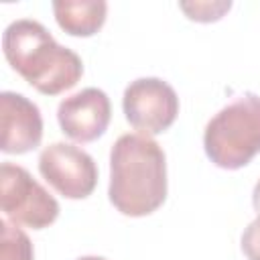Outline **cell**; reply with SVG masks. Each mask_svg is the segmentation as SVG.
Instances as JSON below:
<instances>
[{
	"label": "cell",
	"mask_w": 260,
	"mask_h": 260,
	"mask_svg": "<svg viewBox=\"0 0 260 260\" xmlns=\"http://www.w3.org/2000/svg\"><path fill=\"white\" fill-rule=\"evenodd\" d=\"M0 150L6 154H24L41 144L43 118L35 102L16 91L0 93Z\"/></svg>",
	"instance_id": "cell-8"
},
{
	"label": "cell",
	"mask_w": 260,
	"mask_h": 260,
	"mask_svg": "<svg viewBox=\"0 0 260 260\" xmlns=\"http://www.w3.org/2000/svg\"><path fill=\"white\" fill-rule=\"evenodd\" d=\"M203 148L219 169L246 167L260 152V95L248 91L221 108L205 126Z\"/></svg>",
	"instance_id": "cell-3"
},
{
	"label": "cell",
	"mask_w": 260,
	"mask_h": 260,
	"mask_svg": "<svg viewBox=\"0 0 260 260\" xmlns=\"http://www.w3.org/2000/svg\"><path fill=\"white\" fill-rule=\"evenodd\" d=\"M179 6L191 20L213 22V20H219L232 8V2L230 0L228 2H181Z\"/></svg>",
	"instance_id": "cell-11"
},
{
	"label": "cell",
	"mask_w": 260,
	"mask_h": 260,
	"mask_svg": "<svg viewBox=\"0 0 260 260\" xmlns=\"http://www.w3.org/2000/svg\"><path fill=\"white\" fill-rule=\"evenodd\" d=\"M110 203L124 215L144 217L167 199V156L144 134H122L110 150Z\"/></svg>",
	"instance_id": "cell-1"
},
{
	"label": "cell",
	"mask_w": 260,
	"mask_h": 260,
	"mask_svg": "<svg viewBox=\"0 0 260 260\" xmlns=\"http://www.w3.org/2000/svg\"><path fill=\"white\" fill-rule=\"evenodd\" d=\"M252 205L260 215V179H258V183L254 185V191H252Z\"/></svg>",
	"instance_id": "cell-13"
},
{
	"label": "cell",
	"mask_w": 260,
	"mask_h": 260,
	"mask_svg": "<svg viewBox=\"0 0 260 260\" xmlns=\"http://www.w3.org/2000/svg\"><path fill=\"white\" fill-rule=\"evenodd\" d=\"M2 51L10 67L45 95L71 89L83 75L81 57L32 18H18L4 28Z\"/></svg>",
	"instance_id": "cell-2"
},
{
	"label": "cell",
	"mask_w": 260,
	"mask_h": 260,
	"mask_svg": "<svg viewBox=\"0 0 260 260\" xmlns=\"http://www.w3.org/2000/svg\"><path fill=\"white\" fill-rule=\"evenodd\" d=\"M53 14L67 35L91 37L104 26L108 4L104 0H55Z\"/></svg>",
	"instance_id": "cell-9"
},
{
	"label": "cell",
	"mask_w": 260,
	"mask_h": 260,
	"mask_svg": "<svg viewBox=\"0 0 260 260\" xmlns=\"http://www.w3.org/2000/svg\"><path fill=\"white\" fill-rule=\"evenodd\" d=\"M43 179L67 199H85L98 185L95 160L79 146L53 142L39 156Z\"/></svg>",
	"instance_id": "cell-6"
},
{
	"label": "cell",
	"mask_w": 260,
	"mask_h": 260,
	"mask_svg": "<svg viewBox=\"0 0 260 260\" xmlns=\"http://www.w3.org/2000/svg\"><path fill=\"white\" fill-rule=\"evenodd\" d=\"M242 252L248 260H260V215L242 234Z\"/></svg>",
	"instance_id": "cell-12"
},
{
	"label": "cell",
	"mask_w": 260,
	"mask_h": 260,
	"mask_svg": "<svg viewBox=\"0 0 260 260\" xmlns=\"http://www.w3.org/2000/svg\"><path fill=\"white\" fill-rule=\"evenodd\" d=\"M77 260H108V258H104V256H81Z\"/></svg>",
	"instance_id": "cell-14"
},
{
	"label": "cell",
	"mask_w": 260,
	"mask_h": 260,
	"mask_svg": "<svg viewBox=\"0 0 260 260\" xmlns=\"http://www.w3.org/2000/svg\"><path fill=\"white\" fill-rule=\"evenodd\" d=\"M0 207L16 225L43 230L59 215L57 199L24 169L12 162L0 167Z\"/></svg>",
	"instance_id": "cell-4"
},
{
	"label": "cell",
	"mask_w": 260,
	"mask_h": 260,
	"mask_svg": "<svg viewBox=\"0 0 260 260\" xmlns=\"http://www.w3.org/2000/svg\"><path fill=\"white\" fill-rule=\"evenodd\" d=\"M0 234V260H32V244L16 223L2 219Z\"/></svg>",
	"instance_id": "cell-10"
},
{
	"label": "cell",
	"mask_w": 260,
	"mask_h": 260,
	"mask_svg": "<svg viewBox=\"0 0 260 260\" xmlns=\"http://www.w3.org/2000/svg\"><path fill=\"white\" fill-rule=\"evenodd\" d=\"M128 124L144 136H154L171 128L179 114L175 89L158 77H140L128 83L122 98Z\"/></svg>",
	"instance_id": "cell-5"
},
{
	"label": "cell",
	"mask_w": 260,
	"mask_h": 260,
	"mask_svg": "<svg viewBox=\"0 0 260 260\" xmlns=\"http://www.w3.org/2000/svg\"><path fill=\"white\" fill-rule=\"evenodd\" d=\"M110 118V98L100 87H85L61 100L57 108V120L63 134L75 142L98 140L106 132Z\"/></svg>",
	"instance_id": "cell-7"
}]
</instances>
